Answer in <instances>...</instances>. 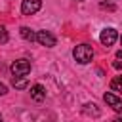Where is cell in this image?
<instances>
[{"label":"cell","mask_w":122,"mask_h":122,"mask_svg":"<svg viewBox=\"0 0 122 122\" xmlns=\"http://www.w3.org/2000/svg\"><path fill=\"white\" fill-rule=\"evenodd\" d=\"M72 57H74L76 63L86 65V63H90V61L93 59V48H92L90 44H78V46L72 50Z\"/></svg>","instance_id":"1"},{"label":"cell","mask_w":122,"mask_h":122,"mask_svg":"<svg viewBox=\"0 0 122 122\" xmlns=\"http://www.w3.org/2000/svg\"><path fill=\"white\" fill-rule=\"evenodd\" d=\"M11 74L13 76H27L29 72H30V61H27V59H17V61H13L11 63Z\"/></svg>","instance_id":"2"},{"label":"cell","mask_w":122,"mask_h":122,"mask_svg":"<svg viewBox=\"0 0 122 122\" xmlns=\"http://www.w3.org/2000/svg\"><path fill=\"white\" fill-rule=\"evenodd\" d=\"M99 40H101V44H103L105 48L112 46V44L118 40V32H116V29H112V27L103 29V30H101V34H99Z\"/></svg>","instance_id":"3"},{"label":"cell","mask_w":122,"mask_h":122,"mask_svg":"<svg viewBox=\"0 0 122 122\" xmlns=\"http://www.w3.org/2000/svg\"><path fill=\"white\" fill-rule=\"evenodd\" d=\"M42 8V0H23L21 2V13L23 15H32Z\"/></svg>","instance_id":"4"},{"label":"cell","mask_w":122,"mask_h":122,"mask_svg":"<svg viewBox=\"0 0 122 122\" xmlns=\"http://www.w3.org/2000/svg\"><path fill=\"white\" fill-rule=\"evenodd\" d=\"M36 42L42 44V46H46V48H53L57 40H55V36L50 30H38L36 32Z\"/></svg>","instance_id":"5"},{"label":"cell","mask_w":122,"mask_h":122,"mask_svg":"<svg viewBox=\"0 0 122 122\" xmlns=\"http://www.w3.org/2000/svg\"><path fill=\"white\" fill-rule=\"evenodd\" d=\"M103 101L112 109V111H116V112H122V99L118 97V95H114L112 92H107L105 95H103Z\"/></svg>","instance_id":"6"},{"label":"cell","mask_w":122,"mask_h":122,"mask_svg":"<svg viewBox=\"0 0 122 122\" xmlns=\"http://www.w3.org/2000/svg\"><path fill=\"white\" fill-rule=\"evenodd\" d=\"M30 97L34 99V101H44L46 99V90H44V86L42 84H34L32 88H30Z\"/></svg>","instance_id":"7"},{"label":"cell","mask_w":122,"mask_h":122,"mask_svg":"<svg viewBox=\"0 0 122 122\" xmlns=\"http://www.w3.org/2000/svg\"><path fill=\"white\" fill-rule=\"evenodd\" d=\"M82 112H84L86 116H93V118H97V116L101 114V111L97 109V105H95V103H84Z\"/></svg>","instance_id":"8"},{"label":"cell","mask_w":122,"mask_h":122,"mask_svg":"<svg viewBox=\"0 0 122 122\" xmlns=\"http://www.w3.org/2000/svg\"><path fill=\"white\" fill-rule=\"evenodd\" d=\"M19 34H21V38L27 40V42H34V40H36V32H32V29H29V27H21V29H19Z\"/></svg>","instance_id":"9"},{"label":"cell","mask_w":122,"mask_h":122,"mask_svg":"<svg viewBox=\"0 0 122 122\" xmlns=\"http://www.w3.org/2000/svg\"><path fill=\"white\" fill-rule=\"evenodd\" d=\"M11 84H13V88H17V90H25L29 82H27V78H25V76H13Z\"/></svg>","instance_id":"10"},{"label":"cell","mask_w":122,"mask_h":122,"mask_svg":"<svg viewBox=\"0 0 122 122\" xmlns=\"http://www.w3.org/2000/svg\"><path fill=\"white\" fill-rule=\"evenodd\" d=\"M111 90L122 93V76H114V78L111 80Z\"/></svg>","instance_id":"11"},{"label":"cell","mask_w":122,"mask_h":122,"mask_svg":"<svg viewBox=\"0 0 122 122\" xmlns=\"http://www.w3.org/2000/svg\"><path fill=\"white\" fill-rule=\"evenodd\" d=\"M6 42H8V30H6V27L0 25V44H6Z\"/></svg>","instance_id":"12"},{"label":"cell","mask_w":122,"mask_h":122,"mask_svg":"<svg viewBox=\"0 0 122 122\" xmlns=\"http://www.w3.org/2000/svg\"><path fill=\"white\" fill-rule=\"evenodd\" d=\"M4 93H8V86L0 82V95H4Z\"/></svg>","instance_id":"13"},{"label":"cell","mask_w":122,"mask_h":122,"mask_svg":"<svg viewBox=\"0 0 122 122\" xmlns=\"http://www.w3.org/2000/svg\"><path fill=\"white\" fill-rule=\"evenodd\" d=\"M101 8H103V10H105V8H107V10H111V11H112V10H114V6H112V4H101Z\"/></svg>","instance_id":"14"},{"label":"cell","mask_w":122,"mask_h":122,"mask_svg":"<svg viewBox=\"0 0 122 122\" xmlns=\"http://www.w3.org/2000/svg\"><path fill=\"white\" fill-rule=\"evenodd\" d=\"M112 67H114V69H120V67H122V63H120V61H114V63H112Z\"/></svg>","instance_id":"15"},{"label":"cell","mask_w":122,"mask_h":122,"mask_svg":"<svg viewBox=\"0 0 122 122\" xmlns=\"http://www.w3.org/2000/svg\"><path fill=\"white\" fill-rule=\"evenodd\" d=\"M116 57H118V59L122 57V50H118V51H116Z\"/></svg>","instance_id":"16"},{"label":"cell","mask_w":122,"mask_h":122,"mask_svg":"<svg viewBox=\"0 0 122 122\" xmlns=\"http://www.w3.org/2000/svg\"><path fill=\"white\" fill-rule=\"evenodd\" d=\"M112 122H122V118H120V116H118V118H114V120H112Z\"/></svg>","instance_id":"17"},{"label":"cell","mask_w":122,"mask_h":122,"mask_svg":"<svg viewBox=\"0 0 122 122\" xmlns=\"http://www.w3.org/2000/svg\"><path fill=\"white\" fill-rule=\"evenodd\" d=\"M120 42H122V36H120Z\"/></svg>","instance_id":"18"},{"label":"cell","mask_w":122,"mask_h":122,"mask_svg":"<svg viewBox=\"0 0 122 122\" xmlns=\"http://www.w3.org/2000/svg\"><path fill=\"white\" fill-rule=\"evenodd\" d=\"M76 2H82V0H76Z\"/></svg>","instance_id":"19"},{"label":"cell","mask_w":122,"mask_h":122,"mask_svg":"<svg viewBox=\"0 0 122 122\" xmlns=\"http://www.w3.org/2000/svg\"><path fill=\"white\" fill-rule=\"evenodd\" d=\"M0 122H2V116H0Z\"/></svg>","instance_id":"20"}]
</instances>
